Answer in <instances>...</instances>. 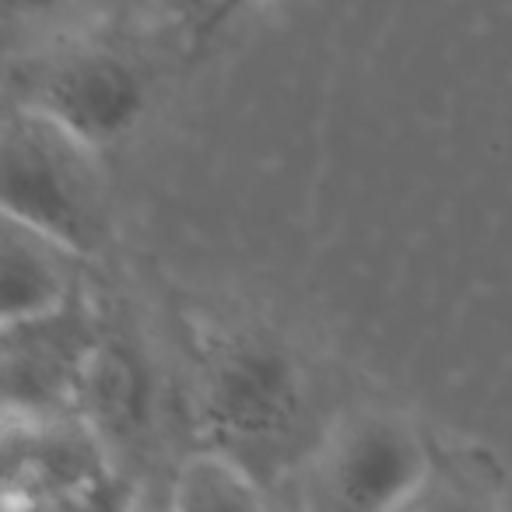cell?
I'll return each mask as SVG.
<instances>
[{
    "label": "cell",
    "instance_id": "9",
    "mask_svg": "<svg viewBox=\"0 0 512 512\" xmlns=\"http://www.w3.org/2000/svg\"><path fill=\"white\" fill-rule=\"evenodd\" d=\"M169 502L176 509H256L267 505V491L228 453L197 446L172 470Z\"/></svg>",
    "mask_w": 512,
    "mask_h": 512
},
{
    "label": "cell",
    "instance_id": "1",
    "mask_svg": "<svg viewBox=\"0 0 512 512\" xmlns=\"http://www.w3.org/2000/svg\"><path fill=\"white\" fill-rule=\"evenodd\" d=\"M190 407L200 446L228 453L271 491L320 446L330 421L306 355L267 323L193 320Z\"/></svg>",
    "mask_w": 512,
    "mask_h": 512
},
{
    "label": "cell",
    "instance_id": "4",
    "mask_svg": "<svg viewBox=\"0 0 512 512\" xmlns=\"http://www.w3.org/2000/svg\"><path fill=\"white\" fill-rule=\"evenodd\" d=\"M18 106L39 109L106 148L148 109V71L113 43L67 39L29 64Z\"/></svg>",
    "mask_w": 512,
    "mask_h": 512
},
{
    "label": "cell",
    "instance_id": "10",
    "mask_svg": "<svg viewBox=\"0 0 512 512\" xmlns=\"http://www.w3.org/2000/svg\"><path fill=\"white\" fill-rule=\"evenodd\" d=\"M253 4H260V0H218V4H211V8H207L204 15L193 22V32H200V36H211L214 29H221L225 22H232L239 11L253 8Z\"/></svg>",
    "mask_w": 512,
    "mask_h": 512
},
{
    "label": "cell",
    "instance_id": "7",
    "mask_svg": "<svg viewBox=\"0 0 512 512\" xmlns=\"http://www.w3.org/2000/svg\"><path fill=\"white\" fill-rule=\"evenodd\" d=\"M127 481L81 414L22 418L8 414L4 432V502L99 505L102 491Z\"/></svg>",
    "mask_w": 512,
    "mask_h": 512
},
{
    "label": "cell",
    "instance_id": "12",
    "mask_svg": "<svg viewBox=\"0 0 512 512\" xmlns=\"http://www.w3.org/2000/svg\"><path fill=\"white\" fill-rule=\"evenodd\" d=\"M186 4H190V8H197V18H200L207 8H211V4H218V0H186ZM197 18H193V22H197Z\"/></svg>",
    "mask_w": 512,
    "mask_h": 512
},
{
    "label": "cell",
    "instance_id": "2",
    "mask_svg": "<svg viewBox=\"0 0 512 512\" xmlns=\"http://www.w3.org/2000/svg\"><path fill=\"white\" fill-rule=\"evenodd\" d=\"M99 151L60 120L15 102L4 120V218L99 260L113 242V197Z\"/></svg>",
    "mask_w": 512,
    "mask_h": 512
},
{
    "label": "cell",
    "instance_id": "5",
    "mask_svg": "<svg viewBox=\"0 0 512 512\" xmlns=\"http://www.w3.org/2000/svg\"><path fill=\"white\" fill-rule=\"evenodd\" d=\"M165 404V386L144 337L127 323L102 316V334L88 362L78 414L95 428L127 484V470L141 467L165 435Z\"/></svg>",
    "mask_w": 512,
    "mask_h": 512
},
{
    "label": "cell",
    "instance_id": "11",
    "mask_svg": "<svg viewBox=\"0 0 512 512\" xmlns=\"http://www.w3.org/2000/svg\"><path fill=\"white\" fill-rule=\"evenodd\" d=\"M8 4V18L15 22V18H22V22H46V18H53L57 11L71 8L74 0H4Z\"/></svg>",
    "mask_w": 512,
    "mask_h": 512
},
{
    "label": "cell",
    "instance_id": "8",
    "mask_svg": "<svg viewBox=\"0 0 512 512\" xmlns=\"http://www.w3.org/2000/svg\"><path fill=\"white\" fill-rule=\"evenodd\" d=\"M85 288V256L50 235L4 218L0 239V323L46 316Z\"/></svg>",
    "mask_w": 512,
    "mask_h": 512
},
{
    "label": "cell",
    "instance_id": "3",
    "mask_svg": "<svg viewBox=\"0 0 512 512\" xmlns=\"http://www.w3.org/2000/svg\"><path fill=\"white\" fill-rule=\"evenodd\" d=\"M323 505L400 509L421 502L435 474V449L414 421L390 407L334 414L306 460Z\"/></svg>",
    "mask_w": 512,
    "mask_h": 512
},
{
    "label": "cell",
    "instance_id": "6",
    "mask_svg": "<svg viewBox=\"0 0 512 512\" xmlns=\"http://www.w3.org/2000/svg\"><path fill=\"white\" fill-rule=\"evenodd\" d=\"M102 334V313L88 288L36 320L4 323V400L8 414H78L88 362Z\"/></svg>",
    "mask_w": 512,
    "mask_h": 512
}]
</instances>
